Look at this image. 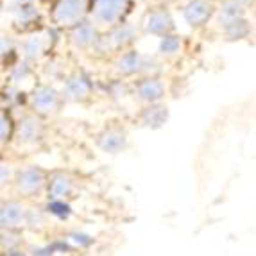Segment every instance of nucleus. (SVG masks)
<instances>
[{"instance_id":"19","label":"nucleus","mask_w":256,"mask_h":256,"mask_svg":"<svg viewBox=\"0 0 256 256\" xmlns=\"http://www.w3.org/2000/svg\"><path fill=\"white\" fill-rule=\"evenodd\" d=\"M181 48V38L180 36H174V34H168V36H163L162 42H160V52L162 54H176V52H180Z\"/></svg>"},{"instance_id":"18","label":"nucleus","mask_w":256,"mask_h":256,"mask_svg":"<svg viewBox=\"0 0 256 256\" xmlns=\"http://www.w3.org/2000/svg\"><path fill=\"white\" fill-rule=\"evenodd\" d=\"M224 32L230 40H242L251 32V27L244 18H236V20L224 24Z\"/></svg>"},{"instance_id":"9","label":"nucleus","mask_w":256,"mask_h":256,"mask_svg":"<svg viewBox=\"0 0 256 256\" xmlns=\"http://www.w3.org/2000/svg\"><path fill=\"white\" fill-rule=\"evenodd\" d=\"M0 222H2V228H8V230H13V228L22 226L24 222H27V212L24 208V204L18 201H8L2 204L0 210Z\"/></svg>"},{"instance_id":"22","label":"nucleus","mask_w":256,"mask_h":256,"mask_svg":"<svg viewBox=\"0 0 256 256\" xmlns=\"http://www.w3.org/2000/svg\"><path fill=\"white\" fill-rule=\"evenodd\" d=\"M11 131H13V124H11V118H9L8 113H2V129H0V136H2V142L9 140L11 136Z\"/></svg>"},{"instance_id":"16","label":"nucleus","mask_w":256,"mask_h":256,"mask_svg":"<svg viewBox=\"0 0 256 256\" xmlns=\"http://www.w3.org/2000/svg\"><path fill=\"white\" fill-rule=\"evenodd\" d=\"M136 34H134V29L131 26H118L110 36V43L113 48H124L128 45H131L134 42Z\"/></svg>"},{"instance_id":"4","label":"nucleus","mask_w":256,"mask_h":256,"mask_svg":"<svg viewBox=\"0 0 256 256\" xmlns=\"http://www.w3.org/2000/svg\"><path fill=\"white\" fill-rule=\"evenodd\" d=\"M215 8L208 0H190L183 9V16L190 27L204 26L210 18L214 16Z\"/></svg>"},{"instance_id":"6","label":"nucleus","mask_w":256,"mask_h":256,"mask_svg":"<svg viewBox=\"0 0 256 256\" xmlns=\"http://www.w3.org/2000/svg\"><path fill=\"white\" fill-rule=\"evenodd\" d=\"M97 146L108 154H118L128 146V136L118 128H106L97 136Z\"/></svg>"},{"instance_id":"17","label":"nucleus","mask_w":256,"mask_h":256,"mask_svg":"<svg viewBox=\"0 0 256 256\" xmlns=\"http://www.w3.org/2000/svg\"><path fill=\"white\" fill-rule=\"evenodd\" d=\"M244 9H246L244 0H226L220 8V22L228 24L236 18H244Z\"/></svg>"},{"instance_id":"7","label":"nucleus","mask_w":256,"mask_h":256,"mask_svg":"<svg viewBox=\"0 0 256 256\" xmlns=\"http://www.w3.org/2000/svg\"><path fill=\"white\" fill-rule=\"evenodd\" d=\"M146 30L149 34L154 36H168L174 29V20H172L170 13L165 11V9H158V11H152V13L147 14L146 24H144Z\"/></svg>"},{"instance_id":"8","label":"nucleus","mask_w":256,"mask_h":256,"mask_svg":"<svg viewBox=\"0 0 256 256\" xmlns=\"http://www.w3.org/2000/svg\"><path fill=\"white\" fill-rule=\"evenodd\" d=\"M43 136V124L42 120L34 115H27L18 124V138L26 146H34Z\"/></svg>"},{"instance_id":"5","label":"nucleus","mask_w":256,"mask_h":256,"mask_svg":"<svg viewBox=\"0 0 256 256\" xmlns=\"http://www.w3.org/2000/svg\"><path fill=\"white\" fill-rule=\"evenodd\" d=\"M60 94L50 86H40L32 94V108L40 115H50L60 108Z\"/></svg>"},{"instance_id":"12","label":"nucleus","mask_w":256,"mask_h":256,"mask_svg":"<svg viewBox=\"0 0 256 256\" xmlns=\"http://www.w3.org/2000/svg\"><path fill=\"white\" fill-rule=\"evenodd\" d=\"M47 188H48V197L54 199V201H60V199H64V197H68L72 194L74 181L70 176L63 174V172H56V174L50 176Z\"/></svg>"},{"instance_id":"21","label":"nucleus","mask_w":256,"mask_h":256,"mask_svg":"<svg viewBox=\"0 0 256 256\" xmlns=\"http://www.w3.org/2000/svg\"><path fill=\"white\" fill-rule=\"evenodd\" d=\"M36 18H38V11H36V8H32V6H24V8H20V11H18V20L24 22V24L36 20Z\"/></svg>"},{"instance_id":"2","label":"nucleus","mask_w":256,"mask_h":256,"mask_svg":"<svg viewBox=\"0 0 256 256\" xmlns=\"http://www.w3.org/2000/svg\"><path fill=\"white\" fill-rule=\"evenodd\" d=\"M47 181V174L40 168V166H27L24 170L18 172L16 176V190L24 196H34L45 186Z\"/></svg>"},{"instance_id":"11","label":"nucleus","mask_w":256,"mask_h":256,"mask_svg":"<svg viewBox=\"0 0 256 256\" xmlns=\"http://www.w3.org/2000/svg\"><path fill=\"white\" fill-rule=\"evenodd\" d=\"M92 92L90 81L82 74H72L64 82V97L70 100H84Z\"/></svg>"},{"instance_id":"13","label":"nucleus","mask_w":256,"mask_h":256,"mask_svg":"<svg viewBox=\"0 0 256 256\" xmlns=\"http://www.w3.org/2000/svg\"><path fill=\"white\" fill-rule=\"evenodd\" d=\"M166 118H168V111L165 106H160V104H150L142 111V124L146 128L158 129L165 124Z\"/></svg>"},{"instance_id":"15","label":"nucleus","mask_w":256,"mask_h":256,"mask_svg":"<svg viewBox=\"0 0 256 256\" xmlns=\"http://www.w3.org/2000/svg\"><path fill=\"white\" fill-rule=\"evenodd\" d=\"M116 70L124 76H132V74L144 70V58L136 50L126 52L118 61H116Z\"/></svg>"},{"instance_id":"1","label":"nucleus","mask_w":256,"mask_h":256,"mask_svg":"<svg viewBox=\"0 0 256 256\" xmlns=\"http://www.w3.org/2000/svg\"><path fill=\"white\" fill-rule=\"evenodd\" d=\"M126 9H128V0H95L94 18L97 24L113 26L124 16Z\"/></svg>"},{"instance_id":"10","label":"nucleus","mask_w":256,"mask_h":256,"mask_svg":"<svg viewBox=\"0 0 256 256\" xmlns=\"http://www.w3.org/2000/svg\"><path fill=\"white\" fill-rule=\"evenodd\" d=\"M136 95L144 102L156 104L165 97V84L156 77H146L136 84Z\"/></svg>"},{"instance_id":"3","label":"nucleus","mask_w":256,"mask_h":256,"mask_svg":"<svg viewBox=\"0 0 256 256\" xmlns=\"http://www.w3.org/2000/svg\"><path fill=\"white\" fill-rule=\"evenodd\" d=\"M84 2L82 0H61L54 8V22L58 26H77L82 22Z\"/></svg>"},{"instance_id":"14","label":"nucleus","mask_w":256,"mask_h":256,"mask_svg":"<svg viewBox=\"0 0 256 256\" xmlns=\"http://www.w3.org/2000/svg\"><path fill=\"white\" fill-rule=\"evenodd\" d=\"M70 42L74 43V47L77 48H88L95 43V30L88 22H81L74 27L72 34H70Z\"/></svg>"},{"instance_id":"20","label":"nucleus","mask_w":256,"mask_h":256,"mask_svg":"<svg viewBox=\"0 0 256 256\" xmlns=\"http://www.w3.org/2000/svg\"><path fill=\"white\" fill-rule=\"evenodd\" d=\"M43 52V42L40 38H30L26 43V56L29 60H38Z\"/></svg>"}]
</instances>
